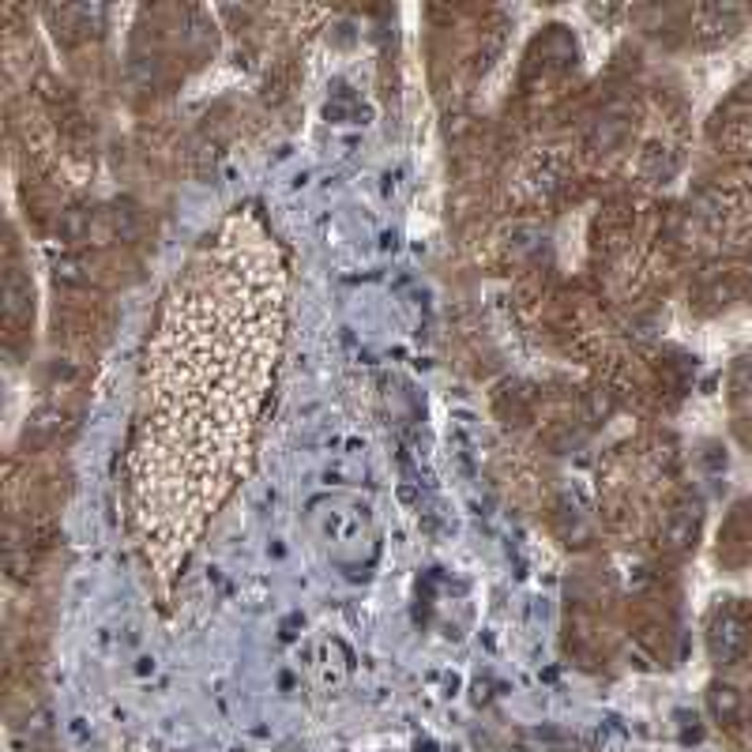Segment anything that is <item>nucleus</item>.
<instances>
[{"label": "nucleus", "instance_id": "obj_1", "mask_svg": "<svg viewBox=\"0 0 752 752\" xmlns=\"http://www.w3.org/2000/svg\"><path fill=\"white\" fill-rule=\"evenodd\" d=\"M749 644H752V632H749V621L741 610L726 606V610H718L712 617V624H707V650H712V658L718 666L741 663Z\"/></svg>", "mask_w": 752, "mask_h": 752}, {"label": "nucleus", "instance_id": "obj_2", "mask_svg": "<svg viewBox=\"0 0 752 752\" xmlns=\"http://www.w3.org/2000/svg\"><path fill=\"white\" fill-rule=\"evenodd\" d=\"M707 712H712L715 723L733 726V723H741V715H745V696H741L733 684L715 681L712 689H707Z\"/></svg>", "mask_w": 752, "mask_h": 752}]
</instances>
